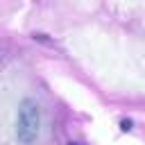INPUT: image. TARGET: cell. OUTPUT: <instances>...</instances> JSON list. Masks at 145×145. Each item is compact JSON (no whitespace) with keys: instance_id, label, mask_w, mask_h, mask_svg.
<instances>
[{"instance_id":"cell-1","label":"cell","mask_w":145,"mask_h":145,"mask_svg":"<svg viewBox=\"0 0 145 145\" xmlns=\"http://www.w3.org/2000/svg\"><path fill=\"white\" fill-rule=\"evenodd\" d=\"M41 129V109L39 102L32 97H25L18 106V120H16V136L23 145H32L39 138Z\"/></svg>"},{"instance_id":"cell-2","label":"cell","mask_w":145,"mask_h":145,"mask_svg":"<svg viewBox=\"0 0 145 145\" xmlns=\"http://www.w3.org/2000/svg\"><path fill=\"white\" fill-rule=\"evenodd\" d=\"M120 125H122V129H131V120H122Z\"/></svg>"},{"instance_id":"cell-3","label":"cell","mask_w":145,"mask_h":145,"mask_svg":"<svg viewBox=\"0 0 145 145\" xmlns=\"http://www.w3.org/2000/svg\"><path fill=\"white\" fill-rule=\"evenodd\" d=\"M68 145H79V143H68Z\"/></svg>"}]
</instances>
